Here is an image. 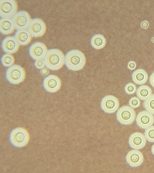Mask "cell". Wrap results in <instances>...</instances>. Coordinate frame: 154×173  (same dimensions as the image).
Listing matches in <instances>:
<instances>
[{
    "instance_id": "cell-25",
    "label": "cell",
    "mask_w": 154,
    "mask_h": 173,
    "mask_svg": "<svg viewBox=\"0 0 154 173\" xmlns=\"http://www.w3.org/2000/svg\"><path fill=\"white\" fill-rule=\"evenodd\" d=\"M140 104V99L136 96L131 97L128 102L129 106L133 108H138Z\"/></svg>"
},
{
    "instance_id": "cell-18",
    "label": "cell",
    "mask_w": 154,
    "mask_h": 173,
    "mask_svg": "<svg viewBox=\"0 0 154 173\" xmlns=\"http://www.w3.org/2000/svg\"><path fill=\"white\" fill-rule=\"evenodd\" d=\"M148 76L147 72L142 69H137L135 70L132 75L133 81L136 84L141 85L146 83Z\"/></svg>"
},
{
    "instance_id": "cell-23",
    "label": "cell",
    "mask_w": 154,
    "mask_h": 173,
    "mask_svg": "<svg viewBox=\"0 0 154 173\" xmlns=\"http://www.w3.org/2000/svg\"><path fill=\"white\" fill-rule=\"evenodd\" d=\"M144 135L148 142L154 143V126H152L145 129Z\"/></svg>"
},
{
    "instance_id": "cell-13",
    "label": "cell",
    "mask_w": 154,
    "mask_h": 173,
    "mask_svg": "<svg viewBox=\"0 0 154 173\" xmlns=\"http://www.w3.org/2000/svg\"><path fill=\"white\" fill-rule=\"evenodd\" d=\"M127 164L131 168H135L140 166L144 160L142 153L137 150L134 149L130 151L125 157Z\"/></svg>"
},
{
    "instance_id": "cell-4",
    "label": "cell",
    "mask_w": 154,
    "mask_h": 173,
    "mask_svg": "<svg viewBox=\"0 0 154 173\" xmlns=\"http://www.w3.org/2000/svg\"><path fill=\"white\" fill-rule=\"evenodd\" d=\"M9 141L13 146L21 147L26 145L29 140V135L25 129L18 128L12 130L9 135Z\"/></svg>"
},
{
    "instance_id": "cell-22",
    "label": "cell",
    "mask_w": 154,
    "mask_h": 173,
    "mask_svg": "<svg viewBox=\"0 0 154 173\" xmlns=\"http://www.w3.org/2000/svg\"><path fill=\"white\" fill-rule=\"evenodd\" d=\"M143 105L146 111L154 115V94L144 100Z\"/></svg>"
},
{
    "instance_id": "cell-15",
    "label": "cell",
    "mask_w": 154,
    "mask_h": 173,
    "mask_svg": "<svg viewBox=\"0 0 154 173\" xmlns=\"http://www.w3.org/2000/svg\"><path fill=\"white\" fill-rule=\"evenodd\" d=\"M146 140L144 135L142 133L136 132L131 134L128 140V144L130 147L136 150H140L145 146Z\"/></svg>"
},
{
    "instance_id": "cell-7",
    "label": "cell",
    "mask_w": 154,
    "mask_h": 173,
    "mask_svg": "<svg viewBox=\"0 0 154 173\" xmlns=\"http://www.w3.org/2000/svg\"><path fill=\"white\" fill-rule=\"evenodd\" d=\"M16 29H27L31 20L29 13L24 10L19 11L12 18Z\"/></svg>"
},
{
    "instance_id": "cell-26",
    "label": "cell",
    "mask_w": 154,
    "mask_h": 173,
    "mask_svg": "<svg viewBox=\"0 0 154 173\" xmlns=\"http://www.w3.org/2000/svg\"><path fill=\"white\" fill-rule=\"evenodd\" d=\"M34 65L36 68L41 69L45 66L44 60L43 59L35 60L34 62Z\"/></svg>"
},
{
    "instance_id": "cell-17",
    "label": "cell",
    "mask_w": 154,
    "mask_h": 173,
    "mask_svg": "<svg viewBox=\"0 0 154 173\" xmlns=\"http://www.w3.org/2000/svg\"><path fill=\"white\" fill-rule=\"evenodd\" d=\"M15 29L12 18H2L0 20V32L4 35L12 33Z\"/></svg>"
},
{
    "instance_id": "cell-2",
    "label": "cell",
    "mask_w": 154,
    "mask_h": 173,
    "mask_svg": "<svg viewBox=\"0 0 154 173\" xmlns=\"http://www.w3.org/2000/svg\"><path fill=\"white\" fill-rule=\"evenodd\" d=\"M45 66L53 71L60 69L65 64V56L62 52L56 48L48 50L44 59Z\"/></svg>"
},
{
    "instance_id": "cell-1",
    "label": "cell",
    "mask_w": 154,
    "mask_h": 173,
    "mask_svg": "<svg viewBox=\"0 0 154 173\" xmlns=\"http://www.w3.org/2000/svg\"><path fill=\"white\" fill-rule=\"evenodd\" d=\"M86 63L84 53L80 50H73L68 51L65 56V64L67 68L73 71L82 69Z\"/></svg>"
},
{
    "instance_id": "cell-30",
    "label": "cell",
    "mask_w": 154,
    "mask_h": 173,
    "mask_svg": "<svg viewBox=\"0 0 154 173\" xmlns=\"http://www.w3.org/2000/svg\"><path fill=\"white\" fill-rule=\"evenodd\" d=\"M141 26L143 28H146L148 26V23L146 21H143L141 23Z\"/></svg>"
},
{
    "instance_id": "cell-6",
    "label": "cell",
    "mask_w": 154,
    "mask_h": 173,
    "mask_svg": "<svg viewBox=\"0 0 154 173\" xmlns=\"http://www.w3.org/2000/svg\"><path fill=\"white\" fill-rule=\"evenodd\" d=\"M18 4L14 0H0L1 18H12L17 12Z\"/></svg>"
},
{
    "instance_id": "cell-20",
    "label": "cell",
    "mask_w": 154,
    "mask_h": 173,
    "mask_svg": "<svg viewBox=\"0 0 154 173\" xmlns=\"http://www.w3.org/2000/svg\"><path fill=\"white\" fill-rule=\"evenodd\" d=\"M137 97L142 100H145L152 94L151 89L146 85H142L137 89L136 91Z\"/></svg>"
},
{
    "instance_id": "cell-8",
    "label": "cell",
    "mask_w": 154,
    "mask_h": 173,
    "mask_svg": "<svg viewBox=\"0 0 154 173\" xmlns=\"http://www.w3.org/2000/svg\"><path fill=\"white\" fill-rule=\"evenodd\" d=\"M46 30V25L41 19H32L27 29L32 37L37 38L42 36Z\"/></svg>"
},
{
    "instance_id": "cell-19",
    "label": "cell",
    "mask_w": 154,
    "mask_h": 173,
    "mask_svg": "<svg viewBox=\"0 0 154 173\" xmlns=\"http://www.w3.org/2000/svg\"><path fill=\"white\" fill-rule=\"evenodd\" d=\"M106 41L104 37L100 34L94 35L91 38V43L93 47L96 49H100L104 47Z\"/></svg>"
},
{
    "instance_id": "cell-28",
    "label": "cell",
    "mask_w": 154,
    "mask_h": 173,
    "mask_svg": "<svg viewBox=\"0 0 154 173\" xmlns=\"http://www.w3.org/2000/svg\"><path fill=\"white\" fill-rule=\"evenodd\" d=\"M136 66V64L133 61H130L128 63V68L130 70H134Z\"/></svg>"
},
{
    "instance_id": "cell-27",
    "label": "cell",
    "mask_w": 154,
    "mask_h": 173,
    "mask_svg": "<svg viewBox=\"0 0 154 173\" xmlns=\"http://www.w3.org/2000/svg\"><path fill=\"white\" fill-rule=\"evenodd\" d=\"M40 73L43 76H46L48 74L49 71L47 67H44L40 69Z\"/></svg>"
},
{
    "instance_id": "cell-12",
    "label": "cell",
    "mask_w": 154,
    "mask_h": 173,
    "mask_svg": "<svg viewBox=\"0 0 154 173\" xmlns=\"http://www.w3.org/2000/svg\"><path fill=\"white\" fill-rule=\"evenodd\" d=\"M136 122L139 128L146 129L154 124V117L152 114L147 111H142L137 114Z\"/></svg>"
},
{
    "instance_id": "cell-29",
    "label": "cell",
    "mask_w": 154,
    "mask_h": 173,
    "mask_svg": "<svg viewBox=\"0 0 154 173\" xmlns=\"http://www.w3.org/2000/svg\"><path fill=\"white\" fill-rule=\"evenodd\" d=\"M149 82L152 86L154 88V72L150 76Z\"/></svg>"
},
{
    "instance_id": "cell-24",
    "label": "cell",
    "mask_w": 154,
    "mask_h": 173,
    "mask_svg": "<svg viewBox=\"0 0 154 173\" xmlns=\"http://www.w3.org/2000/svg\"><path fill=\"white\" fill-rule=\"evenodd\" d=\"M124 90L125 93L128 95L133 94L137 90L136 86L133 83H128L125 86Z\"/></svg>"
},
{
    "instance_id": "cell-9",
    "label": "cell",
    "mask_w": 154,
    "mask_h": 173,
    "mask_svg": "<svg viewBox=\"0 0 154 173\" xmlns=\"http://www.w3.org/2000/svg\"><path fill=\"white\" fill-rule=\"evenodd\" d=\"M119 103L118 99L112 95H107L102 98L100 103L101 109L105 112L113 113L118 109Z\"/></svg>"
},
{
    "instance_id": "cell-11",
    "label": "cell",
    "mask_w": 154,
    "mask_h": 173,
    "mask_svg": "<svg viewBox=\"0 0 154 173\" xmlns=\"http://www.w3.org/2000/svg\"><path fill=\"white\" fill-rule=\"evenodd\" d=\"M61 82L57 76L49 75L45 77L43 82V86L45 91L51 93L57 92L60 88Z\"/></svg>"
},
{
    "instance_id": "cell-5",
    "label": "cell",
    "mask_w": 154,
    "mask_h": 173,
    "mask_svg": "<svg viewBox=\"0 0 154 173\" xmlns=\"http://www.w3.org/2000/svg\"><path fill=\"white\" fill-rule=\"evenodd\" d=\"M136 112L130 106L125 105L120 108L116 114V119L121 124L128 125L132 124L136 117Z\"/></svg>"
},
{
    "instance_id": "cell-3",
    "label": "cell",
    "mask_w": 154,
    "mask_h": 173,
    "mask_svg": "<svg viewBox=\"0 0 154 173\" xmlns=\"http://www.w3.org/2000/svg\"><path fill=\"white\" fill-rule=\"evenodd\" d=\"M6 80L13 84H18L22 82L26 77L24 69L20 65L14 64L9 67L5 74Z\"/></svg>"
},
{
    "instance_id": "cell-31",
    "label": "cell",
    "mask_w": 154,
    "mask_h": 173,
    "mask_svg": "<svg viewBox=\"0 0 154 173\" xmlns=\"http://www.w3.org/2000/svg\"><path fill=\"white\" fill-rule=\"evenodd\" d=\"M151 152L152 154L154 156V144L151 147Z\"/></svg>"
},
{
    "instance_id": "cell-10",
    "label": "cell",
    "mask_w": 154,
    "mask_h": 173,
    "mask_svg": "<svg viewBox=\"0 0 154 173\" xmlns=\"http://www.w3.org/2000/svg\"><path fill=\"white\" fill-rule=\"evenodd\" d=\"M48 50L46 45L44 43L40 42H36L30 45L28 52L31 57L36 60L44 59Z\"/></svg>"
},
{
    "instance_id": "cell-14",
    "label": "cell",
    "mask_w": 154,
    "mask_h": 173,
    "mask_svg": "<svg viewBox=\"0 0 154 173\" xmlns=\"http://www.w3.org/2000/svg\"><path fill=\"white\" fill-rule=\"evenodd\" d=\"M20 45L14 36H8L4 38L2 40L1 46L5 52L9 54L15 53L18 50Z\"/></svg>"
},
{
    "instance_id": "cell-16",
    "label": "cell",
    "mask_w": 154,
    "mask_h": 173,
    "mask_svg": "<svg viewBox=\"0 0 154 173\" xmlns=\"http://www.w3.org/2000/svg\"><path fill=\"white\" fill-rule=\"evenodd\" d=\"M14 37L20 45H26L31 41L32 36L27 29L17 30Z\"/></svg>"
},
{
    "instance_id": "cell-21",
    "label": "cell",
    "mask_w": 154,
    "mask_h": 173,
    "mask_svg": "<svg viewBox=\"0 0 154 173\" xmlns=\"http://www.w3.org/2000/svg\"><path fill=\"white\" fill-rule=\"evenodd\" d=\"M1 61L2 64L3 66L9 67L14 63L15 59L11 54L6 53L2 55L1 58Z\"/></svg>"
}]
</instances>
